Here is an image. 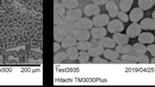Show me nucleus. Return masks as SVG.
Here are the masks:
<instances>
[{
    "instance_id": "f257e3e1",
    "label": "nucleus",
    "mask_w": 155,
    "mask_h": 87,
    "mask_svg": "<svg viewBox=\"0 0 155 87\" xmlns=\"http://www.w3.org/2000/svg\"><path fill=\"white\" fill-rule=\"evenodd\" d=\"M61 27H62L66 36H74V31L77 29V27H76V21L71 19V18H69L67 16L63 17Z\"/></svg>"
},
{
    "instance_id": "f03ea898",
    "label": "nucleus",
    "mask_w": 155,
    "mask_h": 87,
    "mask_svg": "<svg viewBox=\"0 0 155 87\" xmlns=\"http://www.w3.org/2000/svg\"><path fill=\"white\" fill-rule=\"evenodd\" d=\"M125 29L123 22L118 19L112 20L109 21V23L107 25V30L110 33H121Z\"/></svg>"
},
{
    "instance_id": "7ed1b4c3",
    "label": "nucleus",
    "mask_w": 155,
    "mask_h": 87,
    "mask_svg": "<svg viewBox=\"0 0 155 87\" xmlns=\"http://www.w3.org/2000/svg\"><path fill=\"white\" fill-rule=\"evenodd\" d=\"M92 21L94 27H101L108 25L110 21H109V16L107 14H99L94 16Z\"/></svg>"
},
{
    "instance_id": "20e7f679",
    "label": "nucleus",
    "mask_w": 155,
    "mask_h": 87,
    "mask_svg": "<svg viewBox=\"0 0 155 87\" xmlns=\"http://www.w3.org/2000/svg\"><path fill=\"white\" fill-rule=\"evenodd\" d=\"M141 27L140 24L137 23H132L130 24L126 29V34L128 37L131 39H134L138 37L140 33H141Z\"/></svg>"
},
{
    "instance_id": "39448f33",
    "label": "nucleus",
    "mask_w": 155,
    "mask_h": 87,
    "mask_svg": "<svg viewBox=\"0 0 155 87\" xmlns=\"http://www.w3.org/2000/svg\"><path fill=\"white\" fill-rule=\"evenodd\" d=\"M93 21L88 17H81L79 20L76 21V27L77 29L81 30H91L93 28Z\"/></svg>"
},
{
    "instance_id": "423d86ee",
    "label": "nucleus",
    "mask_w": 155,
    "mask_h": 87,
    "mask_svg": "<svg viewBox=\"0 0 155 87\" xmlns=\"http://www.w3.org/2000/svg\"><path fill=\"white\" fill-rule=\"evenodd\" d=\"M100 7L96 4H89L86 5L83 9V13H84L87 17H91V16H96L100 14Z\"/></svg>"
},
{
    "instance_id": "0eeeda50",
    "label": "nucleus",
    "mask_w": 155,
    "mask_h": 87,
    "mask_svg": "<svg viewBox=\"0 0 155 87\" xmlns=\"http://www.w3.org/2000/svg\"><path fill=\"white\" fill-rule=\"evenodd\" d=\"M144 17V11L139 7L134 8L129 14V20L132 23H137Z\"/></svg>"
},
{
    "instance_id": "6e6552de",
    "label": "nucleus",
    "mask_w": 155,
    "mask_h": 87,
    "mask_svg": "<svg viewBox=\"0 0 155 87\" xmlns=\"http://www.w3.org/2000/svg\"><path fill=\"white\" fill-rule=\"evenodd\" d=\"M138 42L142 44H152L155 40L154 35L149 32H143L137 37Z\"/></svg>"
},
{
    "instance_id": "1a4fd4ad",
    "label": "nucleus",
    "mask_w": 155,
    "mask_h": 87,
    "mask_svg": "<svg viewBox=\"0 0 155 87\" xmlns=\"http://www.w3.org/2000/svg\"><path fill=\"white\" fill-rule=\"evenodd\" d=\"M107 31L108 30H106V29L104 27H94L91 29L90 34L93 37V39L99 40L106 37V34H107Z\"/></svg>"
},
{
    "instance_id": "9d476101",
    "label": "nucleus",
    "mask_w": 155,
    "mask_h": 87,
    "mask_svg": "<svg viewBox=\"0 0 155 87\" xmlns=\"http://www.w3.org/2000/svg\"><path fill=\"white\" fill-rule=\"evenodd\" d=\"M90 32L87 30H81V29H76L74 31V37L77 41H88L90 38Z\"/></svg>"
},
{
    "instance_id": "9b49d317",
    "label": "nucleus",
    "mask_w": 155,
    "mask_h": 87,
    "mask_svg": "<svg viewBox=\"0 0 155 87\" xmlns=\"http://www.w3.org/2000/svg\"><path fill=\"white\" fill-rule=\"evenodd\" d=\"M112 39L115 41V44L117 45H125L128 44L129 42L130 38L127 34H123L122 33H113Z\"/></svg>"
},
{
    "instance_id": "f8f14e48",
    "label": "nucleus",
    "mask_w": 155,
    "mask_h": 87,
    "mask_svg": "<svg viewBox=\"0 0 155 87\" xmlns=\"http://www.w3.org/2000/svg\"><path fill=\"white\" fill-rule=\"evenodd\" d=\"M141 29L144 30H155V20L150 17H146L140 23Z\"/></svg>"
},
{
    "instance_id": "ddd939ff",
    "label": "nucleus",
    "mask_w": 155,
    "mask_h": 87,
    "mask_svg": "<svg viewBox=\"0 0 155 87\" xmlns=\"http://www.w3.org/2000/svg\"><path fill=\"white\" fill-rule=\"evenodd\" d=\"M106 10L109 13V16L111 17H115L118 16V8L116 4L112 1H109L106 4Z\"/></svg>"
},
{
    "instance_id": "4468645a",
    "label": "nucleus",
    "mask_w": 155,
    "mask_h": 87,
    "mask_svg": "<svg viewBox=\"0 0 155 87\" xmlns=\"http://www.w3.org/2000/svg\"><path fill=\"white\" fill-rule=\"evenodd\" d=\"M82 14H83V12L81 10L77 8H73V9H67V11H66V16L75 21L81 18Z\"/></svg>"
},
{
    "instance_id": "2eb2a0df",
    "label": "nucleus",
    "mask_w": 155,
    "mask_h": 87,
    "mask_svg": "<svg viewBox=\"0 0 155 87\" xmlns=\"http://www.w3.org/2000/svg\"><path fill=\"white\" fill-rule=\"evenodd\" d=\"M66 37L65 33L61 25H54V39L58 43H61Z\"/></svg>"
},
{
    "instance_id": "dca6fc26",
    "label": "nucleus",
    "mask_w": 155,
    "mask_h": 87,
    "mask_svg": "<svg viewBox=\"0 0 155 87\" xmlns=\"http://www.w3.org/2000/svg\"><path fill=\"white\" fill-rule=\"evenodd\" d=\"M98 46H102L106 49H113L115 47V43L113 40V39L110 38V37H106L104 38L99 40L98 42Z\"/></svg>"
},
{
    "instance_id": "f3484780",
    "label": "nucleus",
    "mask_w": 155,
    "mask_h": 87,
    "mask_svg": "<svg viewBox=\"0 0 155 87\" xmlns=\"http://www.w3.org/2000/svg\"><path fill=\"white\" fill-rule=\"evenodd\" d=\"M77 40H76L74 36H66L64 40L61 42V46L64 49H68L72 46H77Z\"/></svg>"
},
{
    "instance_id": "a211bd4d",
    "label": "nucleus",
    "mask_w": 155,
    "mask_h": 87,
    "mask_svg": "<svg viewBox=\"0 0 155 87\" xmlns=\"http://www.w3.org/2000/svg\"><path fill=\"white\" fill-rule=\"evenodd\" d=\"M102 55L109 61L118 58V57H119V53L116 50H111L109 49H104V52H103V54Z\"/></svg>"
},
{
    "instance_id": "6ab92c4d",
    "label": "nucleus",
    "mask_w": 155,
    "mask_h": 87,
    "mask_svg": "<svg viewBox=\"0 0 155 87\" xmlns=\"http://www.w3.org/2000/svg\"><path fill=\"white\" fill-rule=\"evenodd\" d=\"M66 8L64 6L61 2H54V13L59 14L61 17H64L66 14Z\"/></svg>"
},
{
    "instance_id": "aec40b11",
    "label": "nucleus",
    "mask_w": 155,
    "mask_h": 87,
    "mask_svg": "<svg viewBox=\"0 0 155 87\" xmlns=\"http://www.w3.org/2000/svg\"><path fill=\"white\" fill-rule=\"evenodd\" d=\"M134 0H121L119 3V8L121 11L128 12L130 11L133 5Z\"/></svg>"
},
{
    "instance_id": "412c9836",
    "label": "nucleus",
    "mask_w": 155,
    "mask_h": 87,
    "mask_svg": "<svg viewBox=\"0 0 155 87\" xmlns=\"http://www.w3.org/2000/svg\"><path fill=\"white\" fill-rule=\"evenodd\" d=\"M67 54L68 56V58L72 61H76L78 59L79 57V52L77 46H72L67 49Z\"/></svg>"
},
{
    "instance_id": "4be33fe9",
    "label": "nucleus",
    "mask_w": 155,
    "mask_h": 87,
    "mask_svg": "<svg viewBox=\"0 0 155 87\" xmlns=\"http://www.w3.org/2000/svg\"><path fill=\"white\" fill-rule=\"evenodd\" d=\"M104 52V48L102 46H95V47H92L90 50L88 51V53L90 56L91 57H97V56H102Z\"/></svg>"
},
{
    "instance_id": "5701e85b",
    "label": "nucleus",
    "mask_w": 155,
    "mask_h": 87,
    "mask_svg": "<svg viewBox=\"0 0 155 87\" xmlns=\"http://www.w3.org/2000/svg\"><path fill=\"white\" fill-rule=\"evenodd\" d=\"M153 0H138V7L143 10L147 11L153 7Z\"/></svg>"
},
{
    "instance_id": "b1692460",
    "label": "nucleus",
    "mask_w": 155,
    "mask_h": 87,
    "mask_svg": "<svg viewBox=\"0 0 155 87\" xmlns=\"http://www.w3.org/2000/svg\"><path fill=\"white\" fill-rule=\"evenodd\" d=\"M132 49H134V52H135L136 53H137L138 55L145 54L147 51V47L144 46V44H142V43H139V42L137 43H134V44L133 45Z\"/></svg>"
},
{
    "instance_id": "393cba45",
    "label": "nucleus",
    "mask_w": 155,
    "mask_h": 87,
    "mask_svg": "<svg viewBox=\"0 0 155 87\" xmlns=\"http://www.w3.org/2000/svg\"><path fill=\"white\" fill-rule=\"evenodd\" d=\"M61 3L67 9H73L78 7L79 1L77 0H61Z\"/></svg>"
},
{
    "instance_id": "a878e982",
    "label": "nucleus",
    "mask_w": 155,
    "mask_h": 87,
    "mask_svg": "<svg viewBox=\"0 0 155 87\" xmlns=\"http://www.w3.org/2000/svg\"><path fill=\"white\" fill-rule=\"evenodd\" d=\"M115 50L119 53V54H126L128 52H131L132 50V46L129 44L125 45H118L115 47Z\"/></svg>"
},
{
    "instance_id": "bb28decb",
    "label": "nucleus",
    "mask_w": 155,
    "mask_h": 87,
    "mask_svg": "<svg viewBox=\"0 0 155 87\" xmlns=\"http://www.w3.org/2000/svg\"><path fill=\"white\" fill-rule=\"evenodd\" d=\"M77 48L78 49V50L80 51H89L92 47H93V45L91 43L88 41H79L77 43Z\"/></svg>"
},
{
    "instance_id": "cd10ccee",
    "label": "nucleus",
    "mask_w": 155,
    "mask_h": 87,
    "mask_svg": "<svg viewBox=\"0 0 155 87\" xmlns=\"http://www.w3.org/2000/svg\"><path fill=\"white\" fill-rule=\"evenodd\" d=\"M122 62L124 64H137V58L131 55L124 54V56H122Z\"/></svg>"
},
{
    "instance_id": "c85d7f7f",
    "label": "nucleus",
    "mask_w": 155,
    "mask_h": 87,
    "mask_svg": "<svg viewBox=\"0 0 155 87\" xmlns=\"http://www.w3.org/2000/svg\"><path fill=\"white\" fill-rule=\"evenodd\" d=\"M68 58V56L66 52H58L57 54L54 55V62L55 64L61 63L63 61L66 60V59Z\"/></svg>"
},
{
    "instance_id": "c756f323",
    "label": "nucleus",
    "mask_w": 155,
    "mask_h": 87,
    "mask_svg": "<svg viewBox=\"0 0 155 87\" xmlns=\"http://www.w3.org/2000/svg\"><path fill=\"white\" fill-rule=\"evenodd\" d=\"M90 56L88 52H87L86 51H80V52H79V62L80 64L87 63L90 60Z\"/></svg>"
},
{
    "instance_id": "7c9ffc66",
    "label": "nucleus",
    "mask_w": 155,
    "mask_h": 87,
    "mask_svg": "<svg viewBox=\"0 0 155 87\" xmlns=\"http://www.w3.org/2000/svg\"><path fill=\"white\" fill-rule=\"evenodd\" d=\"M118 17L119 18V20L122 22H128L129 21V16L126 14V12H124L122 11H118Z\"/></svg>"
},
{
    "instance_id": "2f4dec72",
    "label": "nucleus",
    "mask_w": 155,
    "mask_h": 87,
    "mask_svg": "<svg viewBox=\"0 0 155 87\" xmlns=\"http://www.w3.org/2000/svg\"><path fill=\"white\" fill-rule=\"evenodd\" d=\"M149 58L147 56L144 54L139 55V56L137 57V63L139 64H149Z\"/></svg>"
},
{
    "instance_id": "473e14b6",
    "label": "nucleus",
    "mask_w": 155,
    "mask_h": 87,
    "mask_svg": "<svg viewBox=\"0 0 155 87\" xmlns=\"http://www.w3.org/2000/svg\"><path fill=\"white\" fill-rule=\"evenodd\" d=\"M93 64H109V60H107L106 58V59L102 58L99 57V56H97V57L93 58Z\"/></svg>"
},
{
    "instance_id": "72a5a7b5",
    "label": "nucleus",
    "mask_w": 155,
    "mask_h": 87,
    "mask_svg": "<svg viewBox=\"0 0 155 87\" xmlns=\"http://www.w3.org/2000/svg\"><path fill=\"white\" fill-rule=\"evenodd\" d=\"M62 19L63 17L56 14V13H54V25H61V22H62Z\"/></svg>"
},
{
    "instance_id": "f704fd0d",
    "label": "nucleus",
    "mask_w": 155,
    "mask_h": 87,
    "mask_svg": "<svg viewBox=\"0 0 155 87\" xmlns=\"http://www.w3.org/2000/svg\"><path fill=\"white\" fill-rule=\"evenodd\" d=\"M147 49L153 57H155V45L149 44V46L147 47Z\"/></svg>"
},
{
    "instance_id": "c9c22d12",
    "label": "nucleus",
    "mask_w": 155,
    "mask_h": 87,
    "mask_svg": "<svg viewBox=\"0 0 155 87\" xmlns=\"http://www.w3.org/2000/svg\"><path fill=\"white\" fill-rule=\"evenodd\" d=\"M92 1H93V3L99 5V6L106 5V4L109 2V0H92Z\"/></svg>"
},
{
    "instance_id": "e433bc0d",
    "label": "nucleus",
    "mask_w": 155,
    "mask_h": 87,
    "mask_svg": "<svg viewBox=\"0 0 155 87\" xmlns=\"http://www.w3.org/2000/svg\"><path fill=\"white\" fill-rule=\"evenodd\" d=\"M61 46L58 43V42H54V53L58 52V51L60 50V49H61Z\"/></svg>"
},
{
    "instance_id": "4c0bfd02",
    "label": "nucleus",
    "mask_w": 155,
    "mask_h": 87,
    "mask_svg": "<svg viewBox=\"0 0 155 87\" xmlns=\"http://www.w3.org/2000/svg\"><path fill=\"white\" fill-rule=\"evenodd\" d=\"M109 63L110 64H122V60L120 61L118 58H116V59H114V60H112L109 62Z\"/></svg>"
},
{
    "instance_id": "58836bf2",
    "label": "nucleus",
    "mask_w": 155,
    "mask_h": 87,
    "mask_svg": "<svg viewBox=\"0 0 155 87\" xmlns=\"http://www.w3.org/2000/svg\"><path fill=\"white\" fill-rule=\"evenodd\" d=\"M152 18L153 20H155V11H153V13H152Z\"/></svg>"
},
{
    "instance_id": "ea45409f",
    "label": "nucleus",
    "mask_w": 155,
    "mask_h": 87,
    "mask_svg": "<svg viewBox=\"0 0 155 87\" xmlns=\"http://www.w3.org/2000/svg\"><path fill=\"white\" fill-rule=\"evenodd\" d=\"M150 63H151V64H155V57H153V58L151 59V61H150Z\"/></svg>"
},
{
    "instance_id": "a19ab883",
    "label": "nucleus",
    "mask_w": 155,
    "mask_h": 87,
    "mask_svg": "<svg viewBox=\"0 0 155 87\" xmlns=\"http://www.w3.org/2000/svg\"><path fill=\"white\" fill-rule=\"evenodd\" d=\"M54 2H58L59 0H54Z\"/></svg>"
},
{
    "instance_id": "79ce46f5",
    "label": "nucleus",
    "mask_w": 155,
    "mask_h": 87,
    "mask_svg": "<svg viewBox=\"0 0 155 87\" xmlns=\"http://www.w3.org/2000/svg\"><path fill=\"white\" fill-rule=\"evenodd\" d=\"M153 5H155V0H153Z\"/></svg>"
},
{
    "instance_id": "37998d69",
    "label": "nucleus",
    "mask_w": 155,
    "mask_h": 87,
    "mask_svg": "<svg viewBox=\"0 0 155 87\" xmlns=\"http://www.w3.org/2000/svg\"><path fill=\"white\" fill-rule=\"evenodd\" d=\"M77 1H83V0H77Z\"/></svg>"
},
{
    "instance_id": "c03bdc74",
    "label": "nucleus",
    "mask_w": 155,
    "mask_h": 87,
    "mask_svg": "<svg viewBox=\"0 0 155 87\" xmlns=\"http://www.w3.org/2000/svg\"><path fill=\"white\" fill-rule=\"evenodd\" d=\"M0 61H1V60H0Z\"/></svg>"
},
{
    "instance_id": "a18cd8bd",
    "label": "nucleus",
    "mask_w": 155,
    "mask_h": 87,
    "mask_svg": "<svg viewBox=\"0 0 155 87\" xmlns=\"http://www.w3.org/2000/svg\"></svg>"
}]
</instances>
